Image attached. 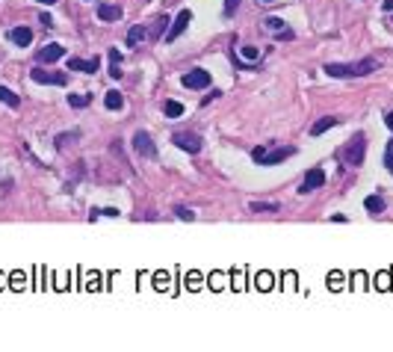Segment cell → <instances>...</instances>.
Here are the masks:
<instances>
[{
    "mask_svg": "<svg viewBox=\"0 0 393 352\" xmlns=\"http://www.w3.org/2000/svg\"><path fill=\"white\" fill-rule=\"evenodd\" d=\"M378 68V60H358V63H346V65H337V63H328L326 65V74L328 77H364L370 71Z\"/></svg>",
    "mask_w": 393,
    "mask_h": 352,
    "instance_id": "6da1fadb",
    "label": "cell"
},
{
    "mask_svg": "<svg viewBox=\"0 0 393 352\" xmlns=\"http://www.w3.org/2000/svg\"><path fill=\"white\" fill-rule=\"evenodd\" d=\"M364 157H366V133L358 130V133H355V136L340 148V160L346 163V166H360Z\"/></svg>",
    "mask_w": 393,
    "mask_h": 352,
    "instance_id": "7a4b0ae2",
    "label": "cell"
},
{
    "mask_svg": "<svg viewBox=\"0 0 393 352\" xmlns=\"http://www.w3.org/2000/svg\"><path fill=\"white\" fill-rule=\"evenodd\" d=\"M293 154H296L293 145H287V148H275L272 154H266V148H254V151H252L254 163H260V166H272V163H281V160H287V157H293Z\"/></svg>",
    "mask_w": 393,
    "mask_h": 352,
    "instance_id": "3957f363",
    "label": "cell"
},
{
    "mask_svg": "<svg viewBox=\"0 0 393 352\" xmlns=\"http://www.w3.org/2000/svg\"><path fill=\"white\" fill-rule=\"evenodd\" d=\"M133 151L136 154H142V157H157V142L151 139V133L148 130H136L133 133Z\"/></svg>",
    "mask_w": 393,
    "mask_h": 352,
    "instance_id": "277c9868",
    "label": "cell"
},
{
    "mask_svg": "<svg viewBox=\"0 0 393 352\" xmlns=\"http://www.w3.org/2000/svg\"><path fill=\"white\" fill-rule=\"evenodd\" d=\"M30 80L33 83H48V86H66L68 74H62V71H44L42 65H36L33 71H30Z\"/></svg>",
    "mask_w": 393,
    "mask_h": 352,
    "instance_id": "5b68a950",
    "label": "cell"
},
{
    "mask_svg": "<svg viewBox=\"0 0 393 352\" xmlns=\"http://www.w3.org/2000/svg\"><path fill=\"white\" fill-rule=\"evenodd\" d=\"M180 83H184L186 89H207V86L213 83V77H210L204 68H190V71L180 77Z\"/></svg>",
    "mask_w": 393,
    "mask_h": 352,
    "instance_id": "8992f818",
    "label": "cell"
},
{
    "mask_svg": "<svg viewBox=\"0 0 393 352\" xmlns=\"http://www.w3.org/2000/svg\"><path fill=\"white\" fill-rule=\"evenodd\" d=\"M172 142H174L180 151H186V154H198L201 145H204L198 133H172Z\"/></svg>",
    "mask_w": 393,
    "mask_h": 352,
    "instance_id": "52a82bcc",
    "label": "cell"
},
{
    "mask_svg": "<svg viewBox=\"0 0 393 352\" xmlns=\"http://www.w3.org/2000/svg\"><path fill=\"white\" fill-rule=\"evenodd\" d=\"M62 57H66V48H62V45H56V42L44 45V48L36 54V60H38L42 65H54V63H60Z\"/></svg>",
    "mask_w": 393,
    "mask_h": 352,
    "instance_id": "ba28073f",
    "label": "cell"
},
{
    "mask_svg": "<svg viewBox=\"0 0 393 352\" xmlns=\"http://www.w3.org/2000/svg\"><path fill=\"white\" fill-rule=\"evenodd\" d=\"M190 18H192V12H186V9H180V12H178V18L172 21V27H168V30H166V36H163L168 45H172V42H174V39H178L184 30H186V27H190Z\"/></svg>",
    "mask_w": 393,
    "mask_h": 352,
    "instance_id": "9c48e42d",
    "label": "cell"
},
{
    "mask_svg": "<svg viewBox=\"0 0 393 352\" xmlns=\"http://www.w3.org/2000/svg\"><path fill=\"white\" fill-rule=\"evenodd\" d=\"M322 184H326V172H322V169H310V172L304 175V181H302L298 192H314V190H320Z\"/></svg>",
    "mask_w": 393,
    "mask_h": 352,
    "instance_id": "30bf717a",
    "label": "cell"
},
{
    "mask_svg": "<svg viewBox=\"0 0 393 352\" xmlns=\"http://www.w3.org/2000/svg\"><path fill=\"white\" fill-rule=\"evenodd\" d=\"M6 36H9V42H12V45H18V48L33 45V30H30V27H12Z\"/></svg>",
    "mask_w": 393,
    "mask_h": 352,
    "instance_id": "8fae6325",
    "label": "cell"
},
{
    "mask_svg": "<svg viewBox=\"0 0 393 352\" xmlns=\"http://www.w3.org/2000/svg\"><path fill=\"white\" fill-rule=\"evenodd\" d=\"M145 36H148V30L142 24H133L130 30H128V36H124V42H128V48H139L145 42Z\"/></svg>",
    "mask_w": 393,
    "mask_h": 352,
    "instance_id": "7c38bea8",
    "label": "cell"
},
{
    "mask_svg": "<svg viewBox=\"0 0 393 352\" xmlns=\"http://www.w3.org/2000/svg\"><path fill=\"white\" fill-rule=\"evenodd\" d=\"M98 18H100V21H110V24H112V21H118V18H122V6L100 3V6H98Z\"/></svg>",
    "mask_w": 393,
    "mask_h": 352,
    "instance_id": "4fadbf2b",
    "label": "cell"
},
{
    "mask_svg": "<svg viewBox=\"0 0 393 352\" xmlns=\"http://www.w3.org/2000/svg\"><path fill=\"white\" fill-rule=\"evenodd\" d=\"M68 68L71 71H89V74H95L100 68L98 60H68Z\"/></svg>",
    "mask_w": 393,
    "mask_h": 352,
    "instance_id": "5bb4252c",
    "label": "cell"
},
{
    "mask_svg": "<svg viewBox=\"0 0 393 352\" xmlns=\"http://www.w3.org/2000/svg\"><path fill=\"white\" fill-rule=\"evenodd\" d=\"M337 125H340V119H337V116H326V119H320V122H316V125L310 128V133H314V136H322L326 130L337 128Z\"/></svg>",
    "mask_w": 393,
    "mask_h": 352,
    "instance_id": "9a60e30c",
    "label": "cell"
},
{
    "mask_svg": "<svg viewBox=\"0 0 393 352\" xmlns=\"http://www.w3.org/2000/svg\"><path fill=\"white\" fill-rule=\"evenodd\" d=\"M104 104H106V110H116V113H118V110L124 107V95H122L118 89H110V92L104 95Z\"/></svg>",
    "mask_w": 393,
    "mask_h": 352,
    "instance_id": "2e32d148",
    "label": "cell"
},
{
    "mask_svg": "<svg viewBox=\"0 0 393 352\" xmlns=\"http://www.w3.org/2000/svg\"><path fill=\"white\" fill-rule=\"evenodd\" d=\"M163 116L166 119H180V116H184V104H180V101H166Z\"/></svg>",
    "mask_w": 393,
    "mask_h": 352,
    "instance_id": "e0dca14e",
    "label": "cell"
},
{
    "mask_svg": "<svg viewBox=\"0 0 393 352\" xmlns=\"http://www.w3.org/2000/svg\"><path fill=\"white\" fill-rule=\"evenodd\" d=\"M110 74L118 80L122 77V54L116 51V48H110Z\"/></svg>",
    "mask_w": 393,
    "mask_h": 352,
    "instance_id": "ac0fdd59",
    "label": "cell"
},
{
    "mask_svg": "<svg viewBox=\"0 0 393 352\" xmlns=\"http://www.w3.org/2000/svg\"><path fill=\"white\" fill-rule=\"evenodd\" d=\"M364 207H366L370 213H384V201H382L378 195H366V198H364Z\"/></svg>",
    "mask_w": 393,
    "mask_h": 352,
    "instance_id": "d6986e66",
    "label": "cell"
},
{
    "mask_svg": "<svg viewBox=\"0 0 393 352\" xmlns=\"http://www.w3.org/2000/svg\"><path fill=\"white\" fill-rule=\"evenodd\" d=\"M89 101H92V95L86 92V95H77V92H71L68 95V107H74V110H83V107H89Z\"/></svg>",
    "mask_w": 393,
    "mask_h": 352,
    "instance_id": "ffe728a7",
    "label": "cell"
},
{
    "mask_svg": "<svg viewBox=\"0 0 393 352\" xmlns=\"http://www.w3.org/2000/svg\"><path fill=\"white\" fill-rule=\"evenodd\" d=\"M0 101H3L6 107H21V98L15 95L12 89H6V86H0Z\"/></svg>",
    "mask_w": 393,
    "mask_h": 352,
    "instance_id": "44dd1931",
    "label": "cell"
},
{
    "mask_svg": "<svg viewBox=\"0 0 393 352\" xmlns=\"http://www.w3.org/2000/svg\"><path fill=\"white\" fill-rule=\"evenodd\" d=\"M254 284H258L260 290H272V287H275V278H272V272H258Z\"/></svg>",
    "mask_w": 393,
    "mask_h": 352,
    "instance_id": "7402d4cb",
    "label": "cell"
},
{
    "mask_svg": "<svg viewBox=\"0 0 393 352\" xmlns=\"http://www.w3.org/2000/svg\"><path fill=\"white\" fill-rule=\"evenodd\" d=\"M80 139V130H71V133H60L54 142H56V148H66L68 142H77Z\"/></svg>",
    "mask_w": 393,
    "mask_h": 352,
    "instance_id": "603a6c76",
    "label": "cell"
},
{
    "mask_svg": "<svg viewBox=\"0 0 393 352\" xmlns=\"http://www.w3.org/2000/svg\"><path fill=\"white\" fill-rule=\"evenodd\" d=\"M328 284H331V287H334V290H340V287H346L349 281H346V275H343L340 269H334V272L328 275Z\"/></svg>",
    "mask_w": 393,
    "mask_h": 352,
    "instance_id": "cb8c5ba5",
    "label": "cell"
},
{
    "mask_svg": "<svg viewBox=\"0 0 393 352\" xmlns=\"http://www.w3.org/2000/svg\"><path fill=\"white\" fill-rule=\"evenodd\" d=\"M230 281H228V275H225V272H213V275H210V287L213 290H222V287H228Z\"/></svg>",
    "mask_w": 393,
    "mask_h": 352,
    "instance_id": "d4e9b609",
    "label": "cell"
},
{
    "mask_svg": "<svg viewBox=\"0 0 393 352\" xmlns=\"http://www.w3.org/2000/svg\"><path fill=\"white\" fill-rule=\"evenodd\" d=\"M9 287H12V290H24V287H27L24 272H12V275H9Z\"/></svg>",
    "mask_w": 393,
    "mask_h": 352,
    "instance_id": "484cf974",
    "label": "cell"
},
{
    "mask_svg": "<svg viewBox=\"0 0 393 352\" xmlns=\"http://www.w3.org/2000/svg\"><path fill=\"white\" fill-rule=\"evenodd\" d=\"M252 210H281V204L278 201H252Z\"/></svg>",
    "mask_w": 393,
    "mask_h": 352,
    "instance_id": "4316f807",
    "label": "cell"
},
{
    "mask_svg": "<svg viewBox=\"0 0 393 352\" xmlns=\"http://www.w3.org/2000/svg\"><path fill=\"white\" fill-rule=\"evenodd\" d=\"M390 272H378V275H376V287L378 290H390Z\"/></svg>",
    "mask_w": 393,
    "mask_h": 352,
    "instance_id": "83f0119b",
    "label": "cell"
},
{
    "mask_svg": "<svg viewBox=\"0 0 393 352\" xmlns=\"http://www.w3.org/2000/svg\"><path fill=\"white\" fill-rule=\"evenodd\" d=\"M174 216H180V219H186V222L196 219V213H192L190 207H180V204H174Z\"/></svg>",
    "mask_w": 393,
    "mask_h": 352,
    "instance_id": "f1b7e54d",
    "label": "cell"
},
{
    "mask_svg": "<svg viewBox=\"0 0 393 352\" xmlns=\"http://www.w3.org/2000/svg\"><path fill=\"white\" fill-rule=\"evenodd\" d=\"M186 284H190V290H198L201 284H204V278H201V272H196V269H192V272H190V278H186Z\"/></svg>",
    "mask_w": 393,
    "mask_h": 352,
    "instance_id": "f546056e",
    "label": "cell"
},
{
    "mask_svg": "<svg viewBox=\"0 0 393 352\" xmlns=\"http://www.w3.org/2000/svg\"><path fill=\"white\" fill-rule=\"evenodd\" d=\"M263 24H266V27H269V30H272V33L284 30V21H281V18H272V15H269V18H266V21H263Z\"/></svg>",
    "mask_w": 393,
    "mask_h": 352,
    "instance_id": "4dcf8cb0",
    "label": "cell"
},
{
    "mask_svg": "<svg viewBox=\"0 0 393 352\" xmlns=\"http://www.w3.org/2000/svg\"><path fill=\"white\" fill-rule=\"evenodd\" d=\"M166 24H168V18H166V15H160V18H157V24H154V39H157V36H166Z\"/></svg>",
    "mask_w": 393,
    "mask_h": 352,
    "instance_id": "1f68e13d",
    "label": "cell"
},
{
    "mask_svg": "<svg viewBox=\"0 0 393 352\" xmlns=\"http://www.w3.org/2000/svg\"><path fill=\"white\" fill-rule=\"evenodd\" d=\"M230 287H234V290H242V287H246V281H242V269H236V272H234V281H230Z\"/></svg>",
    "mask_w": 393,
    "mask_h": 352,
    "instance_id": "d6a6232c",
    "label": "cell"
},
{
    "mask_svg": "<svg viewBox=\"0 0 393 352\" xmlns=\"http://www.w3.org/2000/svg\"><path fill=\"white\" fill-rule=\"evenodd\" d=\"M242 57L254 63V60H258V48H252V45H248V48H242Z\"/></svg>",
    "mask_w": 393,
    "mask_h": 352,
    "instance_id": "836d02e7",
    "label": "cell"
},
{
    "mask_svg": "<svg viewBox=\"0 0 393 352\" xmlns=\"http://www.w3.org/2000/svg\"><path fill=\"white\" fill-rule=\"evenodd\" d=\"M293 36H296V33L290 30V27H284V30H278V36H275V39H281V42H290Z\"/></svg>",
    "mask_w": 393,
    "mask_h": 352,
    "instance_id": "e575fe53",
    "label": "cell"
},
{
    "mask_svg": "<svg viewBox=\"0 0 393 352\" xmlns=\"http://www.w3.org/2000/svg\"><path fill=\"white\" fill-rule=\"evenodd\" d=\"M236 3H240V0H225V15H234V12H236Z\"/></svg>",
    "mask_w": 393,
    "mask_h": 352,
    "instance_id": "d590c367",
    "label": "cell"
},
{
    "mask_svg": "<svg viewBox=\"0 0 393 352\" xmlns=\"http://www.w3.org/2000/svg\"><path fill=\"white\" fill-rule=\"evenodd\" d=\"M154 284H157L160 290H166V287H168V281H166V272H160V275L154 278Z\"/></svg>",
    "mask_w": 393,
    "mask_h": 352,
    "instance_id": "8d00e7d4",
    "label": "cell"
},
{
    "mask_svg": "<svg viewBox=\"0 0 393 352\" xmlns=\"http://www.w3.org/2000/svg\"><path fill=\"white\" fill-rule=\"evenodd\" d=\"M222 95V92H210V95L204 98V101H201V107H207V104H210V101H216V98Z\"/></svg>",
    "mask_w": 393,
    "mask_h": 352,
    "instance_id": "74e56055",
    "label": "cell"
},
{
    "mask_svg": "<svg viewBox=\"0 0 393 352\" xmlns=\"http://www.w3.org/2000/svg\"><path fill=\"white\" fill-rule=\"evenodd\" d=\"M284 287L293 290V272H287V278H284Z\"/></svg>",
    "mask_w": 393,
    "mask_h": 352,
    "instance_id": "f35d334b",
    "label": "cell"
},
{
    "mask_svg": "<svg viewBox=\"0 0 393 352\" xmlns=\"http://www.w3.org/2000/svg\"><path fill=\"white\" fill-rule=\"evenodd\" d=\"M384 125H388V128L393 130V113H388V116H384Z\"/></svg>",
    "mask_w": 393,
    "mask_h": 352,
    "instance_id": "ab89813d",
    "label": "cell"
},
{
    "mask_svg": "<svg viewBox=\"0 0 393 352\" xmlns=\"http://www.w3.org/2000/svg\"><path fill=\"white\" fill-rule=\"evenodd\" d=\"M384 9H388V12H393V0H384Z\"/></svg>",
    "mask_w": 393,
    "mask_h": 352,
    "instance_id": "60d3db41",
    "label": "cell"
},
{
    "mask_svg": "<svg viewBox=\"0 0 393 352\" xmlns=\"http://www.w3.org/2000/svg\"><path fill=\"white\" fill-rule=\"evenodd\" d=\"M36 3H44V6H54L56 0H36Z\"/></svg>",
    "mask_w": 393,
    "mask_h": 352,
    "instance_id": "b9f144b4",
    "label": "cell"
},
{
    "mask_svg": "<svg viewBox=\"0 0 393 352\" xmlns=\"http://www.w3.org/2000/svg\"><path fill=\"white\" fill-rule=\"evenodd\" d=\"M6 287V275H3V272H0V290Z\"/></svg>",
    "mask_w": 393,
    "mask_h": 352,
    "instance_id": "7bdbcfd3",
    "label": "cell"
},
{
    "mask_svg": "<svg viewBox=\"0 0 393 352\" xmlns=\"http://www.w3.org/2000/svg\"><path fill=\"white\" fill-rule=\"evenodd\" d=\"M388 151H390V154H393V139H390V145H388Z\"/></svg>",
    "mask_w": 393,
    "mask_h": 352,
    "instance_id": "ee69618b",
    "label": "cell"
},
{
    "mask_svg": "<svg viewBox=\"0 0 393 352\" xmlns=\"http://www.w3.org/2000/svg\"><path fill=\"white\" fill-rule=\"evenodd\" d=\"M260 3H275V0H260Z\"/></svg>",
    "mask_w": 393,
    "mask_h": 352,
    "instance_id": "f6af8a7d",
    "label": "cell"
}]
</instances>
